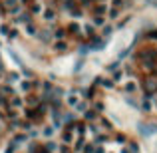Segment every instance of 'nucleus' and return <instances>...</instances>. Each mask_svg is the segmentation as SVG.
<instances>
[{"label": "nucleus", "instance_id": "obj_18", "mask_svg": "<svg viewBox=\"0 0 157 153\" xmlns=\"http://www.w3.org/2000/svg\"><path fill=\"white\" fill-rule=\"evenodd\" d=\"M40 8H42L40 4H34V6H32V12H40Z\"/></svg>", "mask_w": 157, "mask_h": 153}, {"label": "nucleus", "instance_id": "obj_5", "mask_svg": "<svg viewBox=\"0 0 157 153\" xmlns=\"http://www.w3.org/2000/svg\"><path fill=\"white\" fill-rule=\"evenodd\" d=\"M66 101H68V105H78V96H70Z\"/></svg>", "mask_w": 157, "mask_h": 153}, {"label": "nucleus", "instance_id": "obj_3", "mask_svg": "<svg viewBox=\"0 0 157 153\" xmlns=\"http://www.w3.org/2000/svg\"><path fill=\"white\" fill-rule=\"evenodd\" d=\"M26 139H28V137H26V135H24V133H18V135H16V137H14V141H16V143H24Z\"/></svg>", "mask_w": 157, "mask_h": 153}, {"label": "nucleus", "instance_id": "obj_6", "mask_svg": "<svg viewBox=\"0 0 157 153\" xmlns=\"http://www.w3.org/2000/svg\"><path fill=\"white\" fill-rule=\"evenodd\" d=\"M104 22H105V18H101V16H95V18H94V24L95 26H104Z\"/></svg>", "mask_w": 157, "mask_h": 153}, {"label": "nucleus", "instance_id": "obj_8", "mask_svg": "<svg viewBox=\"0 0 157 153\" xmlns=\"http://www.w3.org/2000/svg\"><path fill=\"white\" fill-rule=\"evenodd\" d=\"M64 121H66V123H72V121H74V113H66L64 115Z\"/></svg>", "mask_w": 157, "mask_h": 153}, {"label": "nucleus", "instance_id": "obj_19", "mask_svg": "<svg viewBox=\"0 0 157 153\" xmlns=\"http://www.w3.org/2000/svg\"><path fill=\"white\" fill-rule=\"evenodd\" d=\"M62 139H64V141H72V135H70V133H64Z\"/></svg>", "mask_w": 157, "mask_h": 153}, {"label": "nucleus", "instance_id": "obj_1", "mask_svg": "<svg viewBox=\"0 0 157 153\" xmlns=\"http://www.w3.org/2000/svg\"><path fill=\"white\" fill-rule=\"evenodd\" d=\"M42 135H44V137H52V135H54V127H52V125H48V127H44Z\"/></svg>", "mask_w": 157, "mask_h": 153}, {"label": "nucleus", "instance_id": "obj_9", "mask_svg": "<svg viewBox=\"0 0 157 153\" xmlns=\"http://www.w3.org/2000/svg\"><path fill=\"white\" fill-rule=\"evenodd\" d=\"M20 88H22L24 91H28V90H30V88H32V86H30V81H22V86H20Z\"/></svg>", "mask_w": 157, "mask_h": 153}, {"label": "nucleus", "instance_id": "obj_12", "mask_svg": "<svg viewBox=\"0 0 157 153\" xmlns=\"http://www.w3.org/2000/svg\"><path fill=\"white\" fill-rule=\"evenodd\" d=\"M16 22H28V16H26V14L18 16V18H16Z\"/></svg>", "mask_w": 157, "mask_h": 153}, {"label": "nucleus", "instance_id": "obj_20", "mask_svg": "<svg viewBox=\"0 0 157 153\" xmlns=\"http://www.w3.org/2000/svg\"><path fill=\"white\" fill-rule=\"evenodd\" d=\"M56 48H58V50H66V44L60 42V44H56Z\"/></svg>", "mask_w": 157, "mask_h": 153}, {"label": "nucleus", "instance_id": "obj_14", "mask_svg": "<svg viewBox=\"0 0 157 153\" xmlns=\"http://www.w3.org/2000/svg\"><path fill=\"white\" fill-rule=\"evenodd\" d=\"M26 30H28V34H36V28H34L32 24H28V28H26Z\"/></svg>", "mask_w": 157, "mask_h": 153}, {"label": "nucleus", "instance_id": "obj_16", "mask_svg": "<svg viewBox=\"0 0 157 153\" xmlns=\"http://www.w3.org/2000/svg\"><path fill=\"white\" fill-rule=\"evenodd\" d=\"M95 12H100V14H104V12H105V6H98V8H95Z\"/></svg>", "mask_w": 157, "mask_h": 153}, {"label": "nucleus", "instance_id": "obj_4", "mask_svg": "<svg viewBox=\"0 0 157 153\" xmlns=\"http://www.w3.org/2000/svg\"><path fill=\"white\" fill-rule=\"evenodd\" d=\"M16 151V141H12V143H8V147H6L4 153H14Z\"/></svg>", "mask_w": 157, "mask_h": 153}, {"label": "nucleus", "instance_id": "obj_11", "mask_svg": "<svg viewBox=\"0 0 157 153\" xmlns=\"http://www.w3.org/2000/svg\"><path fill=\"white\" fill-rule=\"evenodd\" d=\"M6 6L8 8H16V0H6Z\"/></svg>", "mask_w": 157, "mask_h": 153}, {"label": "nucleus", "instance_id": "obj_21", "mask_svg": "<svg viewBox=\"0 0 157 153\" xmlns=\"http://www.w3.org/2000/svg\"><path fill=\"white\" fill-rule=\"evenodd\" d=\"M95 153H104V147H98V151Z\"/></svg>", "mask_w": 157, "mask_h": 153}, {"label": "nucleus", "instance_id": "obj_17", "mask_svg": "<svg viewBox=\"0 0 157 153\" xmlns=\"http://www.w3.org/2000/svg\"><path fill=\"white\" fill-rule=\"evenodd\" d=\"M0 34H8V26H0Z\"/></svg>", "mask_w": 157, "mask_h": 153}, {"label": "nucleus", "instance_id": "obj_10", "mask_svg": "<svg viewBox=\"0 0 157 153\" xmlns=\"http://www.w3.org/2000/svg\"><path fill=\"white\" fill-rule=\"evenodd\" d=\"M12 105H14V107H20V105H22V100H20V97H14V101H12Z\"/></svg>", "mask_w": 157, "mask_h": 153}, {"label": "nucleus", "instance_id": "obj_13", "mask_svg": "<svg viewBox=\"0 0 157 153\" xmlns=\"http://www.w3.org/2000/svg\"><path fill=\"white\" fill-rule=\"evenodd\" d=\"M56 147H58L56 143H48V145H46V149H48V151H56Z\"/></svg>", "mask_w": 157, "mask_h": 153}, {"label": "nucleus", "instance_id": "obj_2", "mask_svg": "<svg viewBox=\"0 0 157 153\" xmlns=\"http://www.w3.org/2000/svg\"><path fill=\"white\" fill-rule=\"evenodd\" d=\"M125 91H135V81H125Z\"/></svg>", "mask_w": 157, "mask_h": 153}, {"label": "nucleus", "instance_id": "obj_7", "mask_svg": "<svg viewBox=\"0 0 157 153\" xmlns=\"http://www.w3.org/2000/svg\"><path fill=\"white\" fill-rule=\"evenodd\" d=\"M54 16H56V14H54L52 10H46V12H44V18H46V20H54Z\"/></svg>", "mask_w": 157, "mask_h": 153}, {"label": "nucleus", "instance_id": "obj_15", "mask_svg": "<svg viewBox=\"0 0 157 153\" xmlns=\"http://www.w3.org/2000/svg\"><path fill=\"white\" fill-rule=\"evenodd\" d=\"M16 80H20L18 74H10V81H16Z\"/></svg>", "mask_w": 157, "mask_h": 153}, {"label": "nucleus", "instance_id": "obj_22", "mask_svg": "<svg viewBox=\"0 0 157 153\" xmlns=\"http://www.w3.org/2000/svg\"><path fill=\"white\" fill-rule=\"evenodd\" d=\"M0 104H4V97H0Z\"/></svg>", "mask_w": 157, "mask_h": 153}]
</instances>
